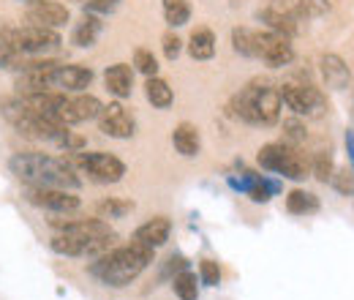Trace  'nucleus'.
<instances>
[{
  "label": "nucleus",
  "mask_w": 354,
  "mask_h": 300,
  "mask_svg": "<svg viewBox=\"0 0 354 300\" xmlns=\"http://www.w3.org/2000/svg\"><path fill=\"white\" fill-rule=\"evenodd\" d=\"M17 180H22L30 188H80V177L74 164L57 156L46 153H17L8 161Z\"/></svg>",
  "instance_id": "1"
},
{
  "label": "nucleus",
  "mask_w": 354,
  "mask_h": 300,
  "mask_svg": "<svg viewBox=\"0 0 354 300\" xmlns=\"http://www.w3.org/2000/svg\"><path fill=\"white\" fill-rule=\"evenodd\" d=\"M153 259H156L153 249L131 240L129 246H115L106 254L95 257V262L90 265V273L106 287H129L147 270Z\"/></svg>",
  "instance_id": "2"
},
{
  "label": "nucleus",
  "mask_w": 354,
  "mask_h": 300,
  "mask_svg": "<svg viewBox=\"0 0 354 300\" xmlns=\"http://www.w3.org/2000/svg\"><path fill=\"white\" fill-rule=\"evenodd\" d=\"M229 109L234 118H240L251 126H275L281 118V109H283L281 90L272 87L270 82L254 80L232 98Z\"/></svg>",
  "instance_id": "3"
},
{
  "label": "nucleus",
  "mask_w": 354,
  "mask_h": 300,
  "mask_svg": "<svg viewBox=\"0 0 354 300\" xmlns=\"http://www.w3.org/2000/svg\"><path fill=\"white\" fill-rule=\"evenodd\" d=\"M259 167L267 172H275L281 177H289V180H306L310 175L308 159L300 153V148H292L286 142H270L259 150L257 156Z\"/></svg>",
  "instance_id": "4"
},
{
  "label": "nucleus",
  "mask_w": 354,
  "mask_h": 300,
  "mask_svg": "<svg viewBox=\"0 0 354 300\" xmlns=\"http://www.w3.org/2000/svg\"><path fill=\"white\" fill-rule=\"evenodd\" d=\"M0 42L8 44L14 52L25 55V58H36L57 49L63 39L57 30L52 28H39V25H25V28H3L0 30Z\"/></svg>",
  "instance_id": "5"
},
{
  "label": "nucleus",
  "mask_w": 354,
  "mask_h": 300,
  "mask_svg": "<svg viewBox=\"0 0 354 300\" xmlns=\"http://www.w3.org/2000/svg\"><path fill=\"white\" fill-rule=\"evenodd\" d=\"M281 90V101L297 115V118H322L327 112V98L319 87L308 82V80H286Z\"/></svg>",
  "instance_id": "6"
},
{
  "label": "nucleus",
  "mask_w": 354,
  "mask_h": 300,
  "mask_svg": "<svg viewBox=\"0 0 354 300\" xmlns=\"http://www.w3.org/2000/svg\"><path fill=\"white\" fill-rule=\"evenodd\" d=\"M77 170L85 172L93 183H101V186H109V183H120L123 175H126V164L112 156V153H104V150H93V153H77Z\"/></svg>",
  "instance_id": "7"
},
{
  "label": "nucleus",
  "mask_w": 354,
  "mask_h": 300,
  "mask_svg": "<svg viewBox=\"0 0 354 300\" xmlns=\"http://www.w3.org/2000/svg\"><path fill=\"white\" fill-rule=\"evenodd\" d=\"M257 17L265 22L267 30H275L283 36H295L303 22V17L292 0H270L265 8L257 11Z\"/></svg>",
  "instance_id": "8"
},
{
  "label": "nucleus",
  "mask_w": 354,
  "mask_h": 300,
  "mask_svg": "<svg viewBox=\"0 0 354 300\" xmlns=\"http://www.w3.org/2000/svg\"><path fill=\"white\" fill-rule=\"evenodd\" d=\"M257 58H262L270 69H283L295 60V46L289 36L275 30H257Z\"/></svg>",
  "instance_id": "9"
},
{
  "label": "nucleus",
  "mask_w": 354,
  "mask_h": 300,
  "mask_svg": "<svg viewBox=\"0 0 354 300\" xmlns=\"http://www.w3.org/2000/svg\"><path fill=\"white\" fill-rule=\"evenodd\" d=\"M28 202L41 211H52V213H74L82 205L71 188H30Z\"/></svg>",
  "instance_id": "10"
},
{
  "label": "nucleus",
  "mask_w": 354,
  "mask_h": 300,
  "mask_svg": "<svg viewBox=\"0 0 354 300\" xmlns=\"http://www.w3.org/2000/svg\"><path fill=\"white\" fill-rule=\"evenodd\" d=\"M98 121V129L106 136H115V139H129L133 136V129H136V121L133 115L120 104V101H112L101 109V115L95 118Z\"/></svg>",
  "instance_id": "11"
},
{
  "label": "nucleus",
  "mask_w": 354,
  "mask_h": 300,
  "mask_svg": "<svg viewBox=\"0 0 354 300\" xmlns=\"http://www.w3.org/2000/svg\"><path fill=\"white\" fill-rule=\"evenodd\" d=\"M68 19H71L68 8L63 3H57V0H30L28 3V22L30 25L57 30V28L68 25Z\"/></svg>",
  "instance_id": "12"
},
{
  "label": "nucleus",
  "mask_w": 354,
  "mask_h": 300,
  "mask_svg": "<svg viewBox=\"0 0 354 300\" xmlns=\"http://www.w3.org/2000/svg\"><path fill=\"white\" fill-rule=\"evenodd\" d=\"M101 109H104V104H101L95 96H90V93H80V96H74V98H68V101H66V107L60 109L57 121H60L63 126L85 123V121H95V118L101 115Z\"/></svg>",
  "instance_id": "13"
},
{
  "label": "nucleus",
  "mask_w": 354,
  "mask_h": 300,
  "mask_svg": "<svg viewBox=\"0 0 354 300\" xmlns=\"http://www.w3.org/2000/svg\"><path fill=\"white\" fill-rule=\"evenodd\" d=\"M319 71H322V80L330 90H346L352 82V71H349L346 60L335 52H327L319 58Z\"/></svg>",
  "instance_id": "14"
},
{
  "label": "nucleus",
  "mask_w": 354,
  "mask_h": 300,
  "mask_svg": "<svg viewBox=\"0 0 354 300\" xmlns=\"http://www.w3.org/2000/svg\"><path fill=\"white\" fill-rule=\"evenodd\" d=\"M169 235H172V221L167 215H156V218L145 221L142 227H136L131 240H136V243H142V246H147V249L156 252V249H161L169 240Z\"/></svg>",
  "instance_id": "15"
},
{
  "label": "nucleus",
  "mask_w": 354,
  "mask_h": 300,
  "mask_svg": "<svg viewBox=\"0 0 354 300\" xmlns=\"http://www.w3.org/2000/svg\"><path fill=\"white\" fill-rule=\"evenodd\" d=\"M57 232H68V235H82V238H98L112 232L109 224L104 218H52L49 221Z\"/></svg>",
  "instance_id": "16"
},
{
  "label": "nucleus",
  "mask_w": 354,
  "mask_h": 300,
  "mask_svg": "<svg viewBox=\"0 0 354 300\" xmlns=\"http://www.w3.org/2000/svg\"><path fill=\"white\" fill-rule=\"evenodd\" d=\"M104 85L115 98H129L133 90V69L129 63H115L104 74Z\"/></svg>",
  "instance_id": "17"
},
{
  "label": "nucleus",
  "mask_w": 354,
  "mask_h": 300,
  "mask_svg": "<svg viewBox=\"0 0 354 300\" xmlns=\"http://www.w3.org/2000/svg\"><path fill=\"white\" fill-rule=\"evenodd\" d=\"M172 145H175L177 153H180V156H185V159L199 156V150H202V136H199V129H196L194 123H188V121L177 123L175 129H172Z\"/></svg>",
  "instance_id": "18"
},
{
  "label": "nucleus",
  "mask_w": 354,
  "mask_h": 300,
  "mask_svg": "<svg viewBox=\"0 0 354 300\" xmlns=\"http://www.w3.org/2000/svg\"><path fill=\"white\" fill-rule=\"evenodd\" d=\"M188 55L194 60H210L216 55V36L210 28H196L188 39Z\"/></svg>",
  "instance_id": "19"
},
{
  "label": "nucleus",
  "mask_w": 354,
  "mask_h": 300,
  "mask_svg": "<svg viewBox=\"0 0 354 300\" xmlns=\"http://www.w3.org/2000/svg\"><path fill=\"white\" fill-rule=\"evenodd\" d=\"M101 17H95V14H85L77 25H74V33H71V42L77 44V46H93V44L98 42V36H101Z\"/></svg>",
  "instance_id": "20"
},
{
  "label": "nucleus",
  "mask_w": 354,
  "mask_h": 300,
  "mask_svg": "<svg viewBox=\"0 0 354 300\" xmlns=\"http://www.w3.org/2000/svg\"><path fill=\"white\" fill-rule=\"evenodd\" d=\"M145 96H147V101H150L156 109H169L172 101H175V93H172L169 82L161 80V77H147V82H145Z\"/></svg>",
  "instance_id": "21"
},
{
  "label": "nucleus",
  "mask_w": 354,
  "mask_h": 300,
  "mask_svg": "<svg viewBox=\"0 0 354 300\" xmlns=\"http://www.w3.org/2000/svg\"><path fill=\"white\" fill-rule=\"evenodd\" d=\"M286 211L292 215H310L319 211V197L306 188H292L286 194Z\"/></svg>",
  "instance_id": "22"
},
{
  "label": "nucleus",
  "mask_w": 354,
  "mask_h": 300,
  "mask_svg": "<svg viewBox=\"0 0 354 300\" xmlns=\"http://www.w3.org/2000/svg\"><path fill=\"white\" fill-rule=\"evenodd\" d=\"M164 6V19L169 28H183L191 22V3L188 0H161Z\"/></svg>",
  "instance_id": "23"
},
{
  "label": "nucleus",
  "mask_w": 354,
  "mask_h": 300,
  "mask_svg": "<svg viewBox=\"0 0 354 300\" xmlns=\"http://www.w3.org/2000/svg\"><path fill=\"white\" fill-rule=\"evenodd\" d=\"M232 49L243 58H257V30L251 28H234L232 30Z\"/></svg>",
  "instance_id": "24"
},
{
  "label": "nucleus",
  "mask_w": 354,
  "mask_h": 300,
  "mask_svg": "<svg viewBox=\"0 0 354 300\" xmlns=\"http://www.w3.org/2000/svg\"><path fill=\"white\" fill-rule=\"evenodd\" d=\"M172 287H175V295L180 300H199L196 273H191L188 267H185V270H180L175 279H172Z\"/></svg>",
  "instance_id": "25"
},
{
  "label": "nucleus",
  "mask_w": 354,
  "mask_h": 300,
  "mask_svg": "<svg viewBox=\"0 0 354 300\" xmlns=\"http://www.w3.org/2000/svg\"><path fill=\"white\" fill-rule=\"evenodd\" d=\"M131 211H133L131 200H115V197L98 202V208H95L98 218H104V221H106V218H123V215H129Z\"/></svg>",
  "instance_id": "26"
},
{
  "label": "nucleus",
  "mask_w": 354,
  "mask_h": 300,
  "mask_svg": "<svg viewBox=\"0 0 354 300\" xmlns=\"http://www.w3.org/2000/svg\"><path fill=\"white\" fill-rule=\"evenodd\" d=\"M281 191V183H275V180H267V177H257V183L248 188V197H251V202H257V205H265L270 202L275 194Z\"/></svg>",
  "instance_id": "27"
},
{
  "label": "nucleus",
  "mask_w": 354,
  "mask_h": 300,
  "mask_svg": "<svg viewBox=\"0 0 354 300\" xmlns=\"http://www.w3.org/2000/svg\"><path fill=\"white\" fill-rule=\"evenodd\" d=\"M333 153H330V148L327 150H316V156H313V164H310V175L319 180V183H330V177H333Z\"/></svg>",
  "instance_id": "28"
},
{
  "label": "nucleus",
  "mask_w": 354,
  "mask_h": 300,
  "mask_svg": "<svg viewBox=\"0 0 354 300\" xmlns=\"http://www.w3.org/2000/svg\"><path fill=\"white\" fill-rule=\"evenodd\" d=\"M133 66H136V71L145 74V77H158V60H156V55H153L150 49H145V46H139V49L133 52Z\"/></svg>",
  "instance_id": "29"
},
{
  "label": "nucleus",
  "mask_w": 354,
  "mask_h": 300,
  "mask_svg": "<svg viewBox=\"0 0 354 300\" xmlns=\"http://www.w3.org/2000/svg\"><path fill=\"white\" fill-rule=\"evenodd\" d=\"M306 123L295 115V118H289V121H283V142L286 145H292V148H300L303 142H306Z\"/></svg>",
  "instance_id": "30"
},
{
  "label": "nucleus",
  "mask_w": 354,
  "mask_h": 300,
  "mask_svg": "<svg viewBox=\"0 0 354 300\" xmlns=\"http://www.w3.org/2000/svg\"><path fill=\"white\" fill-rule=\"evenodd\" d=\"M330 186L341 194V197H354V170L352 167H341V170L333 172L330 177Z\"/></svg>",
  "instance_id": "31"
},
{
  "label": "nucleus",
  "mask_w": 354,
  "mask_h": 300,
  "mask_svg": "<svg viewBox=\"0 0 354 300\" xmlns=\"http://www.w3.org/2000/svg\"><path fill=\"white\" fill-rule=\"evenodd\" d=\"M303 19H319L330 11V0H297L295 3Z\"/></svg>",
  "instance_id": "32"
},
{
  "label": "nucleus",
  "mask_w": 354,
  "mask_h": 300,
  "mask_svg": "<svg viewBox=\"0 0 354 300\" xmlns=\"http://www.w3.org/2000/svg\"><path fill=\"white\" fill-rule=\"evenodd\" d=\"M199 281H202L205 287H218V284H221V267H218V262L202 259V262H199Z\"/></svg>",
  "instance_id": "33"
},
{
  "label": "nucleus",
  "mask_w": 354,
  "mask_h": 300,
  "mask_svg": "<svg viewBox=\"0 0 354 300\" xmlns=\"http://www.w3.org/2000/svg\"><path fill=\"white\" fill-rule=\"evenodd\" d=\"M22 63H25V55L14 52L8 44L0 42V69H14V71H19Z\"/></svg>",
  "instance_id": "34"
},
{
  "label": "nucleus",
  "mask_w": 354,
  "mask_h": 300,
  "mask_svg": "<svg viewBox=\"0 0 354 300\" xmlns=\"http://www.w3.org/2000/svg\"><path fill=\"white\" fill-rule=\"evenodd\" d=\"M118 6H120V0H88V3H85V14L104 17V14H112Z\"/></svg>",
  "instance_id": "35"
},
{
  "label": "nucleus",
  "mask_w": 354,
  "mask_h": 300,
  "mask_svg": "<svg viewBox=\"0 0 354 300\" xmlns=\"http://www.w3.org/2000/svg\"><path fill=\"white\" fill-rule=\"evenodd\" d=\"M180 52H183L180 36H177V33H167V36H164V58H167V60H177Z\"/></svg>",
  "instance_id": "36"
},
{
  "label": "nucleus",
  "mask_w": 354,
  "mask_h": 300,
  "mask_svg": "<svg viewBox=\"0 0 354 300\" xmlns=\"http://www.w3.org/2000/svg\"><path fill=\"white\" fill-rule=\"evenodd\" d=\"M346 156H349V167L354 170V131H346Z\"/></svg>",
  "instance_id": "37"
},
{
  "label": "nucleus",
  "mask_w": 354,
  "mask_h": 300,
  "mask_svg": "<svg viewBox=\"0 0 354 300\" xmlns=\"http://www.w3.org/2000/svg\"><path fill=\"white\" fill-rule=\"evenodd\" d=\"M74 3H82V6H85V3H88V0H74Z\"/></svg>",
  "instance_id": "38"
},
{
  "label": "nucleus",
  "mask_w": 354,
  "mask_h": 300,
  "mask_svg": "<svg viewBox=\"0 0 354 300\" xmlns=\"http://www.w3.org/2000/svg\"><path fill=\"white\" fill-rule=\"evenodd\" d=\"M28 3H30V0H28Z\"/></svg>",
  "instance_id": "39"
}]
</instances>
